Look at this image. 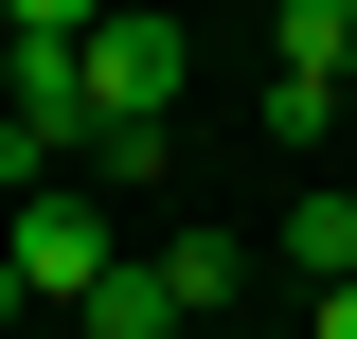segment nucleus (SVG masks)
Returning <instances> with one entry per match:
<instances>
[{
	"mask_svg": "<svg viewBox=\"0 0 357 339\" xmlns=\"http://www.w3.org/2000/svg\"><path fill=\"white\" fill-rule=\"evenodd\" d=\"M0 322H18V268H0Z\"/></svg>",
	"mask_w": 357,
	"mask_h": 339,
	"instance_id": "nucleus-10",
	"label": "nucleus"
},
{
	"mask_svg": "<svg viewBox=\"0 0 357 339\" xmlns=\"http://www.w3.org/2000/svg\"><path fill=\"white\" fill-rule=\"evenodd\" d=\"M0 268H18V303H89V286H107L126 250H107V214H89V197H18Z\"/></svg>",
	"mask_w": 357,
	"mask_h": 339,
	"instance_id": "nucleus-2",
	"label": "nucleus"
},
{
	"mask_svg": "<svg viewBox=\"0 0 357 339\" xmlns=\"http://www.w3.org/2000/svg\"><path fill=\"white\" fill-rule=\"evenodd\" d=\"M250 18H286V0H250Z\"/></svg>",
	"mask_w": 357,
	"mask_h": 339,
	"instance_id": "nucleus-11",
	"label": "nucleus"
},
{
	"mask_svg": "<svg viewBox=\"0 0 357 339\" xmlns=\"http://www.w3.org/2000/svg\"><path fill=\"white\" fill-rule=\"evenodd\" d=\"M321 126H357V89L340 72H268V143H321Z\"/></svg>",
	"mask_w": 357,
	"mask_h": 339,
	"instance_id": "nucleus-6",
	"label": "nucleus"
},
{
	"mask_svg": "<svg viewBox=\"0 0 357 339\" xmlns=\"http://www.w3.org/2000/svg\"><path fill=\"white\" fill-rule=\"evenodd\" d=\"M72 322H89V339H178V303H161V286H143V268H107V286H89V303H72Z\"/></svg>",
	"mask_w": 357,
	"mask_h": 339,
	"instance_id": "nucleus-7",
	"label": "nucleus"
},
{
	"mask_svg": "<svg viewBox=\"0 0 357 339\" xmlns=\"http://www.w3.org/2000/svg\"><path fill=\"white\" fill-rule=\"evenodd\" d=\"M178 72H197V54H178V18L161 0H107V36H72V89H89V143H107V179H143V161H178Z\"/></svg>",
	"mask_w": 357,
	"mask_h": 339,
	"instance_id": "nucleus-1",
	"label": "nucleus"
},
{
	"mask_svg": "<svg viewBox=\"0 0 357 339\" xmlns=\"http://www.w3.org/2000/svg\"><path fill=\"white\" fill-rule=\"evenodd\" d=\"M321 339H357V286H321Z\"/></svg>",
	"mask_w": 357,
	"mask_h": 339,
	"instance_id": "nucleus-9",
	"label": "nucleus"
},
{
	"mask_svg": "<svg viewBox=\"0 0 357 339\" xmlns=\"http://www.w3.org/2000/svg\"><path fill=\"white\" fill-rule=\"evenodd\" d=\"M286 268H304V286H357V179L340 197H286Z\"/></svg>",
	"mask_w": 357,
	"mask_h": 339,
	"instance_id": "nucleus-5",
	"label": "nucleus"
},
{
	"mask_svg": "<svg viewBox=\"0 0 357 339\" xmlns=\"http://www.w3.org/2000/svg\"><path fill=\"white\" fill-rule=\"evenodd\" d=\"M143 286H161L178 322H215V303H250V250H232V232H178V250L143 268Z\"/></svg>",
	"mask_w": 357,
	"mask_h": 339,
	"instance_id": "nucleus-3",
	"label": "nucleus"
},
{
	"mask_svg": "<svg viewBox=\"0 0 357 339\" xmlns=\"http://www.w3.org/2000/svg\"><path fill=\"white\" fill-rule=\"evenodd\" d=\"M268 72H340L357 89V0H286L268 18Z\"/></svg>",
	"mask_w": 357,
	"mask_h": 339,
	"instance_id": "nucleus-4",
	"label": "nucleus"
},
{
	"mask_svg": "<svg viewBox=\"0 0 357 339\" xmlns=\"http://www.w3.org/2000/svg\"><path fill=\"white\" fill-rule=\"evenodd\" d=\"M0 36L18 54H72V36H107V0H0Z\"/></svg>",
	"mask_w": 357,
	"mask_h": 339,
	"instance_id": "nucleus-8",
	"label": "nucleus"
}]
</instances>
